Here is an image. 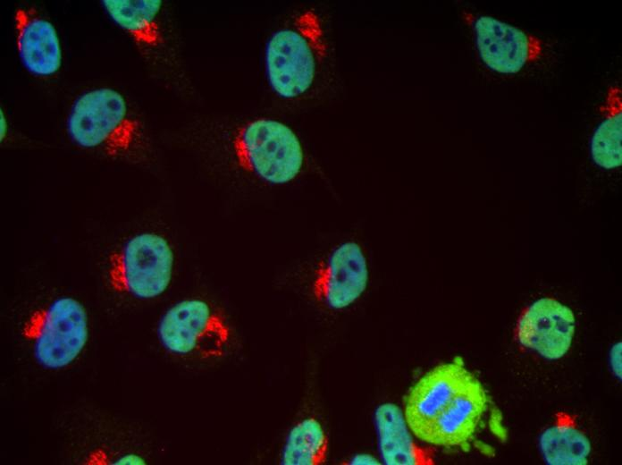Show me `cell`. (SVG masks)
Listing matches in <instances>:
<instances>
[{"instance_id": "6da1fadb", "label": "cell", "mask_w": 622, "mask_h": 465, "mask_svg": "<svg viewBox=\"0 0 622 465\" xmlns=\"http://www.w3.org/2000/svg\"><path fill=\"white\" fill-rule=\"evenodd\" d=\"M71 140L79 147L110 156L129 151L139 135V124L123 96L113 89L87 91L73 102L66 123Z\"/></svg>"}, {"instance_id": "7a4b0ae2", "label": "cell", "mask_w": 622, "mask_h": 465, "mask_svg": "<svg viewBox=\"0 0 622 465\" xmlns=\"http://www.w3.org/2000/svg\"><path fill=\"white\" fill-rule=\"evenodd\" d=\"M322 48V30L312 13L273 33L265 51V75L272 90L288 99L307 92L314 82Z\"/></svg>"}, {"instance_id": "3957f363", "label": "cell", "mask_w": 622, "mask_h": 465, "mask_svg": "<svg viewBox=\"0 0 622 465\" xmlns=\"http://www.w3.org/2000/svg\"><path fill=\"white\" fill-rule=\"evenodd\" d=\"M21 335L42 368L62 369L78 359L88 342L87 310L72 297L56 298L28 316Z\"/></svg>"}, {"instance_id": "277c9868", "label": "cell", "mask_w": 622, "mask_h": 465, "mask_svg": "<svg viewBox=\"0 0 622 465\" xmlns=\"http://www.w3.org/2000/svg\"><path fill=\"white\" fill-rule=\"evenodd\" d=\"M173 265L174 253L164 237L140 232L130 237L109 256L107 281L116 292L151 300L169 287Z\"/></svg>"}, {"instance_id": "5b68a950", "label": "cell", "mask_w": 622, "mask_h": 465, "mask_svg": "<svg viewBox=\"0 0 622 465\" xmlns=\"http://www.w3.org/2000/svg\"><path fill=\"white\" fill-rule=\"evenodd\" d=\"M232 146L243 169L272 184L292 181L303 165L299 139L276 120L261 118L245 123L236 132Z\"/></svg>"}, {"instance_id": "8992f818", "label": "cell", "mask_w": 622, "mask_h": 465, "mask_svg": "<svg viewBox=\"0 0 622 465\" xmlns=\"http://www.w3.org/2000/svg\"><path fill=\"white\" fill-rule=\"evenodd\" d=\"M157 337L164 349L174 355L214 359L225 353L231 328L206 301L189 299L176 302L163 314Z\"/></svg>"}, {"instance_id": "52a82bcc", "label": "cell", "mask_w": 622, "mask_h": 465, "mask_svg": "<svg viewBox=\"0 0 622 465\" xmlns=\"http://www.w3.org/2000/svg\"><path fill=\"white\" fill-rule=\"evenodd\" d=\"M576 331L573 310L556 299L543 297L520 314L516 336L521 345L542 358L556 360L569 351Z\"/></svg>"}, {"instance_id": "ba28073f", "label": "cell", "mask_w": 622, "mask_h": 465, "mask_svg": "<svg viewBox=\"0 0 622 465\" xmlns=\"http://www.w3.org/2000/svg\"><path fill=\"white\" fill-rule=\"evenodd\" d=\"M474 30L482 62L498 73H517L542 55L539 38L494 17H478Z\"/></svg>"}, {"instance_id": "9c48e42d", "label": "cell", "mask_w": 622, "mask_h": 465, "mask_svg": "<svg viewBox=\"0 0 622 465\" xmlns=\"http://www.w3.org/2000/svg\"><path fill=\"white\" fill-rule=\"evenodd\" d=\"M473 376L461 362L439 365L424 374L410 389L404 416L411 432L419 439L434 418Z\"/></svg>"}, {"instance_id": "30bf717a", "label": "cell", "mask_w": 622, "mask_h": 465, "mask_svg": "<svg viewBox=\"0 0 622 465\" xmlns=\"http://www.w3.org/2000/svg\"><path fill=\"white\" fill-rule=\"evenodd\" d=\"M367 283L368 268L363 250L357 243L348 241L338 246L319 268L314 292L327 307L341 309L361 296Z\"/></svg>"}, {"instance_id": "8fae6325", "label": "cell", "mask_w": 622, "mask_h": 465, "mask_svg": "<svg viewBox=\"0 0 622 465\" xmlns=\"http://www.w3.org/2000/svg\"><path fill=\"white\" fill-rule=\"evenodd\" d=\"M487 402L483 385L473 375L434 418L420 440L445 447L466 444L475 433Z\"/></svg>"}, {"instance_id": "7c38bea8", "label": "cell", "mask_w": 622, "mask_h": 465, "mask_svg": "<svg viewBox=\"0 0 622 465\" xmlns=\"http://www.w3.org/2000/svg\"><path fill=\"white\" fill-rule=\"evenodd\" d=\"M14 19L18 52L25 69L40 77L55 74L62 65V49L54 25L32 9L19 8Z\"/></svg>"}, {"instance_id": "4fadbf2b", "label": "cell", "mask_w": 622, "mask_h": 465, "mask_svg": "<svg viewBox=\"0 0 622 465\" xmlns=\"http://www.w3.org/2000/svg\"><path fill=\"white\" fill-rule=\"evenodd\" d=\"M379 451L388 465H417L433 462L431 453L419 446L411 435L404 412L399 406L385 402L374 412Z\"/></svg>"}, {"instance_id": "5bb4252c", "label": "cell", "mask_w": 622, "mask_h": 465, "mask_svg": "<svg viewBox=\"0 0 622 465\" xmlns=\"http://www.w3.org/2000/svg\"><path fill=\"white\" fill-rule=\"evenodd\" d=\"M110 19L137 43L156 46L162 41L160 0H104Z\"/></svg>"}, {"instance_id": "9a60e30c", "label": "cell", "mask_w": 622, "mask_h": 465, "mask_svg": "<svg viewBox=\"0 0 622 465\" xmlns=\"http://www.w3.org/2000/svg\"><path fill=\"white\" fill-rule=\"evenodd\" d=\"M604 103V118L593 133L590 152L595 165L612 170L622 165L621 89L609 87Z\"/></svg>"}, {"instance_id": "2e32d148", "label": "cell", "mask_w": 622, "mask_h": 465, "mask_svg": "<svg viewBox=\"0 0 622 465\" xmlns=\"http://www.w3.org/2000/svg\"><path fill=\"white\" fill-rule=\"evenodd\" d=\"M329 450L328 436L321 423L307 418L289 432L281 453L282 465H320Z\"/></svg>"}, {"instance_id": "e0dca14e", "label": "cell", "mask_w": 622, "mask_h": 465, "mask_svg": "<svg viewBox=\"0 0 622 465\" xmlns=\"http://www.w3.org/2000/svg\"><path fill=\"white\" fill-rule=\"evenodd\" d=\"M542 454L551 465H584L591 452L589 438L578 428L558 424L545 429L539 440Z\"/></svg>"}, {"instance_id": "ac0fdd59", "label": "cell", "mask_w": 622, "mask_h": 465, "mask_svg": "<svg viewBox=\"0 0 622 465\" xmlns=\"http://www.w3.org/2000/svg\"><path fill=\"white\" fill-rule=\"evenodd\" d=\"M610 367L613 373L621 377V342L616 343L610 351L609 355Z\"/></svg>"}, {"instance_id": "d6986e66", "label": "cell", "mask_w": 622, "mask_h": 465, "mask_svg": "<svg viewBox=\"0 0 622 465\" xmlns=\"http://www.w3.org/2000/svg\"><path fill=\"white\" fill-rule=\"evenodd\" d=\"M350 464H379L378 461L369 454H357L349 461Z\"/></svg>"}, {"instance_id": "ffe728a7", "label": "cell", "mask_w": 622, "mask_h": 465, "mask_svg": "<svg viewBox=\"0 0 622 465\" xmlns=\"http://www.w3.org/2000/svg\"><path fill=\"white\" fill-rule=\"evenodd\" d=\"M0 115V139L2 141L7 134L8 123L3 110H1Z\"/></svg>"}]
</instances>
